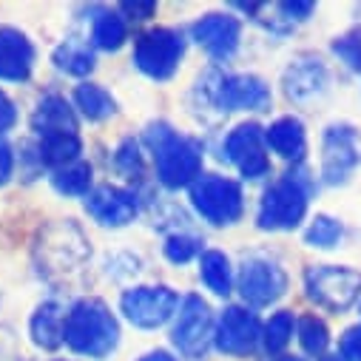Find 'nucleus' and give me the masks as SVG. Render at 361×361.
<instances>
[{"mask_svg":"<svg viewBox=\"0 0 361 361\" xmlns=\"http://www.w3.org/2000/svg\"><path fill=\"white\" fill-rule=\"evenodd\" d=\"M145 145L154 157L157 179L168 191L191 188L202 176V142L173 131L168 123H151L145 131Z\"/></svg>","mask_w":361,"mask_h":361,"instance_id":"obj_1","label":"nucleus"},{"mask_svg":"<svg viewBox=\"0 0 361 361\" xmlns=\"http://www.w3.org/2000/svg\"><path fill=\"white\" fill-rule=\"evenodd\" d=\"M63 344L85 358H109L120 344L117 316L100 299H77L66 310Z\"/></svg>","mask_w":361,"mask_h":361,"instance_id":"obj_2","label":"nucleus"},{"mask_svg":"<svg viewBox=\"0 0 361 361\" xmlns=\"http://www.w3.org/2000/svg\"><path fill=\"white\" fill-rule=\"evenodd\" d=\"M197 94L205 106L219 111H267L270 109V85L256 74H225L219 68H208L200 82Z\"/></svg>","mask_w":361,"mask_h":361,"instance_id":"obj_3","label":"nucleus"},{"mask_svg":"<svg viewBox=\"0 0 361 361\" xmlns=\"http://www.w3.org/2000/svg\"><path fill=\"white\" fill-rule=\"evenodd\" d=\"M305 176H307L305 171H290L262 194L256 211V225L262 231L274 233V231H293L302 225L307 214V197L313 191V183Z\"/></svg>","mask_w":361,"mask_h":361,"instance_id":"obj_4","label":"nucleus"},{"mask_svg":"<svg viewBox=\"0 0 361 361\" xmlns=\"http://www.w3.org/2000/svg\"><path fill=\"white\" fill-rule=\"evenodd\" d=\"M191 205L194 211L214 228L236 225L245 214V194L242 185L231 176L202 173L191 185Z\"/></svg>","mask_w":361,"mask_h":361,"instance_id":"obj_5","label":"nucleus"},{"mask_svg":"<svg viewBox=\"0 0 361 361\" xmlns=\"http://www.w3.org/2000/svg\"><path fill=\"white\" fill-rule=\"evenodd\" d=\"M35 259L40 264V274L46 276L66 274V270H74L88 259V239L71 219L54 222L40 233L35 245Z\"/></svg>","mask_w":361,"mask_h":361,"instance_id":"obj_6","label":"nucleus"},{"mask_svg":"<svg viewBox=\"0 0 361 361\" xmlns=\"http://www.w3.org/2000/svg\"><path fill=\"white\" fill-rule=\"evenodd\" d=\"M183 57H185V37L176 29L154 26L134 40V66L151 80L159 82L171 80Z\"/></svg>","mask_w":361,"mask_h":361,"instance_id":"obj_7","label":"nucleus"},{"mask_svg":"<svg viewBox=\"0 0 361 361\" xmlns=\"http://www.w3.org/2000/svg\"><path fill=\"white\" fill-rule=\"evenodd\" d=\"M305 290L319 307L341 313L361 296V274L338 264H319L305 274Z\"/></svg>","mask_w":361,"mask_h":361,"instance_id":"obj_8","label":"nucleus"},{"mask_svg":"<svg viewBox=\"0 0 361 361\" xmlns=\"http://www.w3.org/2000/svg\"><path fill=\"white\" fill-rule=\"evenodd\" d=\"M179 296L168 285H137L128 288L120 299L123 316L140 330H157L171 322L179 310Z\"/></svg>","mask_w":361,"mask_h":361,"instance_id":"obj_9","label":"nucleus"},{"mask_svg":"<svg viewBox=\"0 0 361 361\" xmlns=\"http://www.w3.org/2000/svg\"><path fill=\"white\" fill-rule=\"evenodd\" d=\"M236 290L250 307H270L285 296L288 274L267 256H245L236 276Z\"/></svg>","mask_w":361,"mask_h":361,"instance_id":"obj_10","label":"nucleus"},{"mask_svg":"<svg viewBox=\"0 0 361 361\" xmlns=\"http://www.w3.org/2000/svg\"><path fill=\"white\" fill-rule=\"evenodd\" d=\"M211 338H214V316L208 302L202 296H185L171 327L173 347L188 358H202Z\"/></svg>","mask_w":361,"mask_h":361,"instance_id":"obj_11","label":"nucleus"},{"mask_svg":"<svg viewBox=\"0 0 361 361\" xmlns=\"http://www.w3.org/2000/svg\"><path fill=\"white\" fill-rule=\"evenodd\" d=\"M214 344H216L219 353L233 355V358L250 355L262 344L259 316L250 307H242V305L225 307V313L219 316V322L214 327Z\"/></svg>","mask_w":361,"mask_h":361,"instance_id":"obj_12","label":"nucleus"},{"mask_svg":"<svg viewBox=\"0 0 361 361\" xmlns=\"http://www.w3.org/2000/svg\"><path fill=\"white\" fill-rule=\"evenodd\" d=\"M222 159L236 165L242 179H250V183L267 176L270 173V159L264 154V131L256 123L236 126L222 142Z\"/></svg>","mask_w":361,"mask_h":361,"instance_id":"obj_13","label":"nucleus"},{"mask_svg":"<svg viewBox=\"0 0 361 361\" xmlns=\"http://www.w3.org/2000/svg\"><path fill=\"white\" fill-rule=\"evenodd\" d=\"M361 165V137L353 126H330L322 145V176L330 185H341Z\"/></svg>","mask_w":361,"mask_h":361,"instance_id":"obj_14","label":"nucleus"},{"mask_svg":"<svg viewBox=\"0 0 361 361\" xmlns=\"http://www.w3.org/2000/svg\"><path fill=\"white\" fill-rule=\"evenodd\" d=\"M82 208L103 228H126L140 214V200L134 191L120 185H97L82 197Z\"/></svg>","mask_w":361,"mask_h":361,"instance_id":"obj_15","label":"nucleus"},{"mask_svg":"<svg viewBox=\"0 0 361 361\" xmlns=\"http://www.w3.org/2000/svg\"><path fill=\"white\" fill-rule=\"evenodd\" d=\"M191 40L197 46H202L214 60L225 63L236 54L239 40H242V23L239 18L228 15V12H211L202 15L194 26H191Z\"/></svg>","mask_w":361,"mask_h":361,"instance_id":"obj_16","label":"nucleus"},{"mask_svg":"<svg viewBox=\"0 0 361 361\" xmlns=\"http://www.w3.org/2000/svg\"><path fill=\"white\" fill-rule=\"evenodd\" d=\"M35 43L15 26H0V80L26 82L35 71Z\"/></svg>","mask_w":361,"mask_h":361,"instance_id":"obj_17","label":"nucleus"},{"mask_svg":"<svg viewBox=\"0 0 361 361\" xmlns=\"http://www.w3.org/2000/svg\"><path fill=\"white\" fill-rule=\"evenodd\" d=\"M327 82H330V74H327L324 63L310 54H302L299 60H293L282 77L285 94L293 103H310V100L322 97L327 92Z\"/></svg>","mask_w":361,"mask_h":361,"instance_id":"obj_18","label":"nucleus"},{"mask_svg":"<svg viewBox=\"0 0 361 361\" xmlns=\"http://www.w3.org/2000/svg\"><path fill=\"white\" fill-rule=\"evenodd\" d=\"M32 128L37 137L49 134H77V114L60 94H43L32 114Z\"/></svg>","mask_w":361,"mask_h":361,"instance_id":"obj_19","label":"nucleus"},{"mask_svg":"<svg viewBox=\"0 0 361 361\" xmlns=\"http://www.w3.org/2000/svg\"><path fill=\"white\" fill-rule=\"evenodd\" d=\"M264 145L282 159L299 162L307 151V134L299 117H279L264 128Z\"/></svg>","mask_w":361,"mask_h":361,"instance_id":"obj_20","label":"nucleus"},{"mask_svg":"<svg viewBox=\"0 0 361 361\" xmlns=\"http://www.w3.org/2000/svg\"><path fill=\"white\" fill-rule=\"evenodd\" d=\"M66 310L60 302H40L29 319V336L40 350H57L63 344Z\"/></svg>","mask_w":361,"mask_h":361,"instance_id":"obj_21","label":"nucleus"},{"mask_svg":"<svg viewBox=\"0 0 361 361\" xmlns=\"http://www.w3.org/2000/svg\"><path fill=\"white\" fill-rule=\"evenodd\" d=\"M35 151H37L40 165L57 171V168H66V165L80 162L82 140H80V134H49V137H40L37 140Z\"/></svg>","mask_w":361,"mask_h":361,"instance_id":"obj_22","label":"nucleus"},{"mask_svg":"<svg viewBox=\"0 0 361 361\" xmlns=\"http://www.w3.org/2000/svg\"><path fill=\"white\" fill-rule=\"evenodd\" d=\"M74 109L88 120V123H103L117 114V100L111 97L109 88L100 82H80L74 88Z\"/></svg>","mask_w":361,"mask_h":361,"instance_id":"obj_23","label":"nucleus"},{"mask_svg":"<svg viewBox=\"0 0 361 361\" xmlns=\"http://www.w3.org/2000/svg\"><path fill=\"white\" fill-rule=\"evenodd\" d=\"M51 63H54L57 71H63L68 77H88V74L94 71V66H97L92 46L82 43V40H74V37L66 40V43H60L54 49Z\"/></svg>","mask_w":361,"mask_h":361,"instance_id":"obj_24","label":"nucleus"},{"mask_svg":"<svg viewBox=\"0 0 361 361\" xmlns=\"http://www.w3.org/2000/svg\"><path fill=\"white\" fill-rule=\"evenodd\" d=\"M200 279L214 296H228L233 290V267L222 250H205L200 256Z\"/></svg>","mask_w":361,"mask_h":361,"instance_id":"obj_25","label":"nucleus"},{"mask_svg":"<svg viewBox=\"0 0 361 361\" xmlns=\"http://www.w3.org/2000/svg\"><path fill=\"white\" fill-rule=\"evenodd\" d=\"M126 40H128L126 18L111 9L97 12V18L92 20V46L103 49V51H117V49H123Z\"/></svg>","mask_w":361,"mask_h":361,"instance_id":"obj_26","label":"nucleus"},{"mask_svg":"<svg viewBox=\"0 0 361 361\" xmlns=\"http://www.w3.org/2000/svg\"><path fill=\"white\" fill-rule=\"evenodd\" d=\"M92 179H94V168L80 159V162L57 168L51 173V188L60 197H88V191H92Z\"/></svg>","mask_w":361,"mask_h":361,"instance_id":"obj_27","label":"nucleus"},{"mask_svg":"<svg viewBox=\"0 0 361 361\" xmlns=\"http://www.w3.org/2000/svg\"><path fill=\"white\" fill-rule=\"evenodd\" d=\"M293 327H296V319L290 310H279L267 319V324L262 327V347L270 353V355H279L290 338H293Z\"/></svg>","mask_w":361,"mask_h":361,"instance_id":"obj_28","label":"nucleus"},{"mask_svg":"<svg viewBox=\"0 0 361 361\" xmlns=\"http://www.w3.org/2000/svg\"><path fill=\"white\" fill-rule=\"evenodd\" d=\"M202 245L205 242L200 236H194V233H171L165 239V245H162V253H165V259L171 264H188L191 259L205 253Z\"/></svg>","mask_w":361,"mask_h":361,"instance_id":"obj_29","label":"nucleus"},{"mask_svg":"<svg viewBox=\"0 0 361 361\" xmlns=\"http://www.w3.org/2000/svg\"><path fill=\"white\" fill-rule=\"evenodd\" d=\"M341 236H344V228H341V222L338 219H333V216H316L313 222H310V228L305 231V242L310 245V247H319V250H330V247H336L338 242H341Z\"/></svg>","mask_w":361,"mask_h":361,"instance_id":"obj_30","label":"nucleus"},{"mask_svg":"<svg viewBox=\"0 0 361 361\" xmlns=\"http://www.w3.org/2000/svg\"><path fill=\"white\" fill-rule=\"evenodd\" d=\"M299 344L307 355H322L330 344V330L319 316H302L299 319Z\"/></svg>","mask_w":361,"mask_h":361,"instance_id":"obj_31","label":"nucleus"},{"mask_svg":"<svg viewBox=\"0 0 361 361\" xmlns=\"http://www.w3.org/2000/svg\"><path fill=\"white\" fill-rule=\"evenodd\" d=\"M114 168L123 176H128V179L142 176V151H140V142L134 137H126L117 145V151H114Z\"/></svg>","mask_w":361,"mask_h":361,"instance_id":"obj_32","label":"nucleus"},{"mask_svg":"<svg viewBox=\"0 0 361 361\" xmlns=\"http://www.w3.org/2000/svg\"><path fill=\"white\" fill-rule=\"evenodd\" d=\"M333 54H338L353 71H361V29L336 37L333 40Z\"/></svg>","mask_w":361,"mask_h":361,"instance_id":"obj_33","label":"nucleus"},{"mask_svg":"<svg viewBox=\"0 0 361 361\" xmlns=\"http://www.w3.org/2000/svg\"><path fill=\"white\" fill-rule=\"evenodd\" d=\"M338 353H341V361H361V324L344 330L338 341Z\"/></svg>","mask_w":361,"mask_h":361,"instance_id":"obj_34","label":"nucleus"},{"mask_svg":"<svg viewBox=\"0 0 361 361\" xmlns=\"http://www.w3.org/2000/svg\"><path fill=\"white\" fill-rule=\"evenodd\" d=\"M157 12V4L154 0H128V4H120V15L126 20H134V23H142V20H151Z\"/></svg>","mask_w":361,"mask_h":361,"instance_id":"obj_35","label":"nucleus"},{"mask_svg":"<svg viewBox=\"0 0 361 361\" xmlns=\"http://www.w3.org/2000/svg\"><path fill=\"white\" fill-rule=\"evenodd\" d=\"M15 126H18V106L4 88H0V137L6 131H12Z\"/></svg>","mask_w":361,"mask_h":361,"instance_id":"obj_36","label":"nucleus"},{"mask_svg":"<svg viewBox=\"0 0 361 361\" xmlns=\"http://www.w3.org/2000/svg\"><path fill=\"white\" fill-rule=\"evenodd\" d=\"M276 9L285 15V20H296V23L310 20V18H313V12H316V6H313V4H307V0H296V4H279Z\"/></svg>","mask_w":361,"mask_h":361,"instance_id":"obj_37","label":"nucleus"},{"mask_svg":"<svg viewBox=\"0 0 361 361\" xmlns=\"http://www.w3.org/2000/svg\"><path fill=\"white\" fill-rule=\"evenodd\" d=\"M15 148L0 137V185H6L9 179H12V173H15Z\"/></svg>","mask_w":361,"mask_h":361,"instance_id":"obj_38","label":"nucleus"},{"mask_svg":"<svg viewBox=\"0 0 361 361\" xmlns=\"http://www.w3.org/2000/svg\"><path fill=\"white\" fill-rule=\"evenodd\" d=\"M140 361H176L168 350H151V353H145Z\"/></svg>","mask_w":361,"mask_h":361,"instance_id":"obj_39","label":"nucleus"},{"mask_svg":"<svg viewBox=\"0 0 361 361\" xmlns=\"http://www.w3.org/2000/svg\"><path fill=\"white\" fill-rule=\"evenodd\" d=\"M274 361H305V358H293V355H279V358H274Z\"/></svg>","mask_w":361,"mask_h":361,"instance_id":"obj_40","label":"nucleus"},{"mask_svg":"<svg viewBox=\"0 0 361 361\" xmlns=\"http://www.w3.org/2000/svg\"><path fill=\"white\" fill-rule=\"evenodd\" d=\"M322 361H341V358H338V355H324Z\"/></svg>","mask_w":361,"mask_h":361,"instance_id":"obj_41","label":"nucleus"}]
</instances>
